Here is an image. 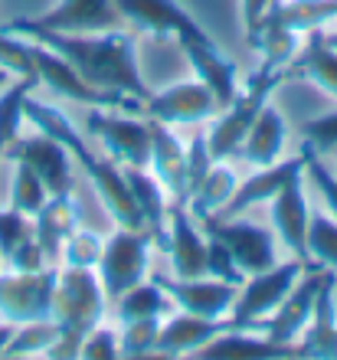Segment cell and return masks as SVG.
Listing matches in <instances>:
<instances>
[{
    "label": "cell",
    "instance_id": "ab89813d",
    "mask_svg": "<svg viewBox=\"0 0 337 360\" xmlns=\"http://www.w3.org/2000/svg\"><path fill=\"white\" fill-rule=\"evenodd\" d=\"M33 236V217L20 210H0V259H7L23 239Z\"/></svg>",
    "mask_w": 337,
    "mask_h": 360
},
{
    "label": "cell",
    "instance_id": "9c48e42d",
    "mask_svg": "<svg viewBox=\"0 0 337 360\" xmlns=\"http://www.w3.org/2000/svg\"><path fill=\"white\" fill-rule=\"evenodd\" d=\"M200 223H203L206 236L220 239V243L233 252L236 266L243 269L246 275H259L279 262V256H275V239H272L269 229L255 226V223L239 219V217H220V213L200 217Z\"/></svg>",
    "mask_w": 337,
    "mask_h": 360
},
{
    "label": "cell",
    "instance_id": "8fae6325",
    "mask_svg": "<svg viewBox=\"0 0 337 360\" xmlns=\"http://www.w3.org/2000/svg\"><path fill=\"white\" fill-rule=\"evenodd\" d=\"M85 128L118 167H148L151 164V128L148 122H138L132 112L105 115L95 108L85 118Z\"/></svg>",
    "mask_w": 337,
    "mask_h": 360
},
{
    "label": "cell",
    "instance_id": "3957f363",
    "mask_svg": "<svg viewBox=\"0 0 337 360\" xmlns=\"http://www.w3.org/2000/svg\"><path fill=\"white\" fill-rule=\"evenodd\" d=\"M105 302H108V295L92 269L66 266V272H59L56 295H53V321L59 324V338L46 357H79L82 338L102 321Z\"/></svg>",
    "mask_w": 337,
    "mask_h": 360
},
{
    "label": "cell",
    "instance_id": "30bf717a",
    "mask_svg": "<svg viewBox=\"0 0 337 360\" xmlns=\"http://www.w3.org/2000/svg\"><path fill=\"white\" fill-rule=\"evenodd\" d=\"M112 4L122 13L125 23H132L141 33H151L158 43H164L167 37H177V43H187V39L213 43V37L190 17L187 7H180L177 0H112Z\"/></svg>",
    "mask_w": 337,
    "mask_h": 360
},
{
    "label": "cell",
    "instance_id": "d590c367",
    "mask_svg": "<svg viewBox=\"0 0 337 360\" xmlns=\"http://www.w3.org/2000/svg\"><path fill=\"white\" fill-rule=\"evenodd\" d=\"M0 69H7L13 79H37V66H33V43H30L27 37H17V33L0 30Z\"/></svg>",
    "mask_w": 337,
    "mask_h": 360
},
{
    "label": "cell",
    "instance_id": "c3c4849f",
    "mask_svg": "<svg viewBox=\"0 0 337 360\" xmlns=\"http://www.w3.org/2000/svg\"><path fill=\"white\" fill-rule=\"evenodd\" d=\"M7 82H10V72H7V69H0V89L7 86Z\"/></svg>",
    "mask_w": 337,
    "mask_h": 360
},
{
    "label": "cell",
    "instance_id": "f546056e",
    "mask_svg": "<svg viewBox=\"0 0 337 360\" xmlns=\"http://www.w3.org/2000/svg\"><path fill=\"white\" fill-rule=\"evenodd\" d=\"M236 171L233 167H226L223 161H216L213 167H210V174H206L203 180H200V187L190 193V217L200 219V217H210V213H220V210L226 207V200L233 197L236 190Z\"/></svg>",
    "mask_w": 337,
    "mask_h": 360
},
{
    "label": "cell",
    "instance_id": "d6a6232c",
    "mask_svg": "<svg viewBox=\"0 0 337 360\" xmlns=\"http://www.w3.org/2000/svg\"><path fill=\"white\" fill-rule=\"evenodd\" d=\"M59 338V324L53 318H43V321H27L17 324V331L10 338L4 357H27V354H49V347L56 344Z\"/></svg>",
    "mask_w": 337,
    "mask_h": 360
},
{
    "label": "cell",
    "instance_id": "9a60e30c",
    "mask_svg": "<svg viewBox=\"0 0 337 360\" xmlns=\"http://www.w3.org/2000/svg\"><path fill=\"white\" fill-rule=\"evenodd\" d=\"M144 115L174 128V124H193L220 115V102L210 92V86L193 79V82H174L164 92H154L144 102Z\"/></svg>",
    "mask_w": 337,
    "mask_h": 360
},
{
    "label": "cell",
    "instance_id": "484cf974",
    "mask_svg": "<svg viewBox=\"0 0 337 360\" xmlns=\"http://www.w3.org/2000/svg\"><path fill=\"white\" fill-rule=\"evenodd\" d=\"M281 76H285V82L308 79V82H314L318 89H324L328 95L337 98V49L331 46L321 30H311L308 46L295 53L288 66H281Z\"/></svg>",
    "mask_w": 337,
    "mask_h": 360
},
{
    "label": "cell",
    "instance_id": "1f68e13d",
    "mask_svg": "<svg viewBox=\"0 0 337 360\" xmlns=\"http://www.w3.org/2000/svg\"><path fill=\"white\" fill-rule=\"evenodd\" d=\"M174 308L170 302V295L160 288L154 278L151 282H138L134 288L118 298V318L122 321H134V318H160V314H167Z\"/></svg>",
    "mask_w": 337,
    "mask_h": 360
},
{
    "label": "cell",
    "instance_id": "ffe728a7",
    "mask_svg": "<svg viewBox=\"0 0 337 360\" xmlns=\"http://www.w3.org/2000/svg\"><path fill=\"white\" fill-rule=\"evenodd\" d=\"M337 272L324 275V282L314 298V311H311L305 331L298 334V357H318V360H337Z\"/></svg>",
    "mask_w": 337,
    "mask_h": 360
},
{
    "label": "cell",
    "instance_id": "f6af8a7d",
    "mask_svg": "<svg viewBox=\"0 0 337 360\" xmlns=\"http://www.w3.org/2000/svg\"><path fill=\"white\" fill-rule=\"evenodd\" d=\"M13 272H37V269H46L49 262H46V256H43V249H39V243H37V236H30V239H23L13 252H10L7 259H4Z\"/></svg>",
    "mask_w": 337,
    "mask_h": 360
},
{
    "label": "cell",
    "instance_id": "603a6c76",
    "mask_svg": "<svg viewBox=\"0 0 337 360\" xmlns=\"http://www.w3.org/2000/svg\"><path fill=\"white\" fill-rule=\"evenodd\" d=\"M197 357L203 360H279V357H298V344H279L272 338H255V331L229 328L216 334L213 341L200 347Z\"/></svg>",
    "mask_w": 337,
    "mask_h": 360
},
{
    "label": "cell",
    "instance_id": "277c9868",
    "mask_svg": "<svg viewBox=\"0 0 337 360\" xmlns=\"http://www.w3.org/2000/svg\"><path fill=\"white\" fill-rule=\"evenodd\" d=\"M281 82H285L281 69L269 66V63H262V66L249 76L246 89L239 92V98H236L226 112H220V118H216L210 134H206V144H210L213 161H229L233 154L243 151V141H246V134H249V128H253V122L259 118V112H262L265 105H269V95L275 92Z\"/></svg>",
    "mask_w": 337,
    "mask_h": 360
},
{
    "label": "cell",
    "instance_id": "7c38bea8",
    "mask_svg": "<svg viewBox=\"0 0 337 360\" xmlns=\"http://www.w3.org/2000/svg\"><path fill=\"white\" fill-rule=\"evenodd\" d=\"M4 158H10L13 164H27L30 171L37 174L46 184L49 197H72L75 180H72V154L49 134H33V138H17L10 144Z\"/></svg>",
    "mask_w": 337,
    "mask_h": 360
},
{
    "label": "cell",
    "instance_id": "ee69618b",
    "mask_svg": "<svg viewBox=\"0 0 337 360\" xmlns=\"http://www.w3.org/2000/svg\"><path fill=\"white\" fill-rule=\"evenodd\" d=\"M213 154H210V144H206L203 134H197L193 141L187 144V180H190V193L200 187V180L210 174L213 167Z\"/></svg>",
    "mask_w": 337,
    "mask_h": 360
},
{
    "label": "cell",
    "instance_id": "7a4b0ae2",
    "mask_svg": "<svg viewBox=\"0 0 337 360\" xmlns=\"http://www.w3.org/2000/svg\"><path fill=\"white\" fill-rule=\"evenodd\" d=\"M23 115H27V122L33 124L37 131L56 138V141L72 154V161L89 174L95 193L102 197L108 217H112L118 226L144 229V217H141L138 203H134V193H132V187H128V180H125V171L112 161V158H98V154L92 151V144L82 141V134L72 128V118H66L56 105L39 102L33 95H30L27 105H23Z\"/></svg>",
    "mask_w": 337,
    "mask_h": 360
},
{
    "label": "cell",
    "instance_id": "7dc6e473",
    "mask_svg": "<svg viewBox=\"0 0 337 360\" xmlns=\"http://www.w3.org/2000/svg\"><path fill=\"white\" fill-rule=\"evenodd\" d=\"M13 331H17V324L13 321H0V357H4V351H7L10 338H13Z\"/></svg>",
    "mask_w": 337,
    "mask_h": 360
},
{
    "label": "cell",
    "instance_id": "f1b7e54d",
    "mask_svg": "<svg viewBox=\"0 0 337 360\" xmlns=\"http://www.w3.org/2000/svg\"><path fill=\"white\" fill-rule=\"evenodd\" d=\"M331 20H337V0H288V4L279 0L265 13L262 23H275V27H285L301 37V33L321 30Z\"/></svg>",
    "mask_w": 337,
    "mask_h": 360
},
{
    "label": "cell",
    "instance_id": "d6986e66",
    "mask_svg": "<svg viewBox=\"0 0 337 360\" xmlns=\"http://www.w3.org/2000/svg\"><path fill=\"white\" fill-rule=\"evenodd\" d=\"M167 256L177 278L206 275V233L197 229L184 203H170L167 210Z\"/></svg>",
    "mask_w": 337,
    "mask_h": 360
},
{
    "label": "cell",
    "instance_id": "e0dca14e",
    "mask_svg": "<svg viewBox=\"0 0 337 360\" xmlns=\"http://www.w3.org/2000/svg\"><path fill=\"white\" fill-rule=\"evenodd\" d=\"M154 282L170 295V302L180 311L200 314V318H226L236 302V285L220 282V278H170V275H154Z\"/></svg>",
    "mask_w": 337,
    "mask_h": 360
},
{
    "label": "cell",
    "instance_id": "6da1fadb",
    "mask_svg": "<svg viewBox=\"0 0 337 360\" xmlns=\"http://www.w3.org/2000/svg\"><path fill=\"white\" fill-rule=\"evenodd\" d=\"M0 30L27 37L33 43L56 49L69 66L102 92H125L148 102L151 89L144 86V76L138 69V37L134 30H108V33H56L30 23V17L10 20Z\"/></svg>",
    "mask_w": 337,
    "mask_h": 360
},
{
    "label": "cell",
    "instance_id": "b9f144b4",
    "mask_svg": "<svg viewBox=\"0 0 337 360\" xmlns=\"http://www.w3.org/2000/svg\"><path fill=\"white\" fill-rule=\"evenodd\" d=\"M301 154H305V171H308V177L314 180V187L321 190V197H324L328 210L334 213V219H337V177L318 161V151H314L311 144H305V151Z\"/></svg>",
    "mask_w": 337,
    "mask_h": 360
},
{
    "label": "cell",
    "instance_id": "4fadbf2b",
    "mask_svg": "<svg viewBox=\"0 0 337 360\" xmlns=\"http://www.w3.org/2000/svg\"><path fill=\"white\" fill-rule=\"evenodd\" d=\"M305 174L285 184V187L269 200L272 203V226L281 236V243L295 252V259L305 262V269H324L321 262H314L308 252V233H311V213H308V200H305Z\"/></svg>",
    "mask_w": 337,
    "mask_h": 360
},
{
    "label": "cell",
    "instance_id": "bcb514c9",
    "mask_svg": "<svg viewBox=\"0 0 337 360\" xmlns=\"http://www.w3.org/2000/svg\"><path fill=\"white\" fill-rule=\"evenodd\" d=\"M279 0H243V27H246V39L253 37L255 30H259V23L265 20V13H269L272 7H275Z\"/></svg>",
    "mask_w": 337,
    "mask_h": 360
},
{
    "label": "cell",
    "instance_id": "8d00e7d4",
    "mask_svg": "<svg viewBox=\"0 0 337 360\" xmlns=\"http://www.w3.org/2000/svg\"><path fill=\"white\" fill-rule=\"evenodd\" d=\"M308 252L314 262L337 272V223L328 217H311L308 233Z\"/></svg>",
    "mask_w": 337,
    "mask_h": 360
},
{
    "label": "cell",
    "instance_id": "5b68a950",
    "mask_svg": "<svg viewBox=\"0 0 337 360\" xmlns=\"http://www.w3.org/2000/svg\"><path fill=\"white\" fill-rule=\"evenodd\" d=\"M301 272H305V262L291 259V262H281V266L275 262L272 269H265L259 275H249L243 282V292L236 295L233 308H229L233 328L262 331V321L281 304V298L291 292V285L298 282Z\"/></svg>",
    "mask_w": 337,
    "mask_h": 360
},
{
    "label": "cell",
    "instance_id": "2e32d148",
    "mask_svg": "<svg viewBox=\"0 0 337 360\" xmlns=\"http://www.w3.org/2000/svg\"><path fill=\"white\" fill-rule=\"evenodd\" d=\"M43 30L56 33H108V30H125L122 13L115 10L112 0H59L49 13L30 17Z\"/></svg>",
    "mask_w": 337,
    "mask_h": 360
},
{
    "label": "cell",
    "instance_id": "7402d4cb",
    "mask_svg": "<svg viewBox=\"0 0 337 360\" xmlns=\"http://www.w3.org/2000/svg\"><path fill=\"white\" fill-rule=\"evenodd\" d=\"M295 174H305V154H298V158H291V161H285V164L275 161V164H269V167H259L249 180L236 184L233 197L226 200V207L220 210V217H243L246 210L259 207V203H269Z\"/></svg>",
    "mask_w": 337,
    "mask_h": 360
},
{
    "label": "cell",
    "instance_id": "83f0119b",
    "mask_svg": "<svg viewBox=\"0 0 337 360\" xmlns=\"http://www.w3.org/2000/svg\"><path fill=\"white\" fill-rule=\"evenodd\" d=\"M285 138H288V124L281 118L272 105H265L259 118L253 122L249 134H246L243 141V154L246 161L255 164V167H269V164L279 161L281 148H285Z\"/></svg>",
    "mask_w": 337,
    "mask_h": 360
},
{
    "label": "cell",
    "instance_id": "4316f807",
    "mask_svg": "<svg viewBox=\"0 0 337 360\" xmlns=\"http://www.w3.org/2000/svg\"><path fill=\"white\" fill-rule=\"evenodd\" d=\"M79 226V213H75L72 197H49L43 203L37 217H33V236H37L43 256L49 266H56L63 256V243L69 239V233Z\"/></svg>",
    "mask_w": 337,
    "mask_h": 360
},
{
    "label": "cell",
    "instance_id": "60d3db41",
    "mask_svg": "<svg viewBox=\"0 0 337 360\" xmlns=\"http://www.w3.org/2000/svg\"><path fill=\"white\" fill-rule=\"evenodd\" d=\"M79 357H89V360H115V357H122V351H118V334L98 321L92 331L82 338Z\"/></svg>",
    "mask_w": 337,
    "mask_h": 360
},
{
    "label": "cell",
    "instance_id": "5bb4252c",
    "mask_svg": "<svg viewBox=\"0 0 337 360\" xmlns=\"http://www.w3.org/2000/svg\"><path fill=\"white\" fill-rule=\"evenodd\" d=\"M328 269H305L298 275V282L291 285V292L281 298V304L262 321V334L279 344H295L298 334L305 331L311 311H314V298L324 282Z\"/></svg>",
    "mask_w": 337,
    "mask_h": 360
},
{
    "label": "cell",
    "instance_id": "d4e9b609",
    "mask_svg": "<svg viewBox=\"0 0 337 360\" xmlns=\"http://www.w3.org/2000/svg\"><path fill=\"white\" fill-rule=\"evenodd\" d=\"M125 180L134 193L141 217H144V229L151 233V246L167 252V190L160 187V180L148 174V167H122Z\"/></svg>",
    "mask_w": 337,
    "mask_h": 360
},
{
    "label": "cell",
    "instance_id": "7bdbcfd3",
    "mask_svg": "<svg viewBox=\"0 0 337 360\" xmlns=\"http://www.w3.org/2000/svg\"><path fill=\"white\" fill-rule=\"evenodd\" d=\"M301 134H305V141H308L318 154L321 151H334L337 148V112L308 118V122L301 124Z\"/></svg>",
    "mask_w": 337,
    "mask_h": 360
},
{
    "label": "cell",
    "instance_id": "4dcf8cb0",
    "mask_svg": "<svg viewBox=\"0 0 337 360\" xmlns=\"http://www.w3.org/2000/svg\"><path fill=\"white\" fill-rule=\"evenodd\" d=\"M37 86H39L37 79H17V82L4 86V92H0V158L20 138V124L27 122L23 105H27L30 92Z\"/></svg>",
    "mask_w": 337,
    "mask_h": 360
},
{
    "label": "cell",
    "instance_id": "ac0fdd59",
    "mask_svg": "<svg viewBox=\"0 0 337 360\" xmlns=\"http://www.w3.org/2000/svg\"><path fill=\"white\" fill-rule=\"evenodd\" d=\"M151 128V164L154 177L160 180V187L167 190L170 203H190V180H187V148L180 144V138L170 131V124L148 118Z\"/></svg>",
    "mask_w": 337,
    "mask_h": 360
},
{
    "label": "cell",
    "instance_id": "f35d334b",
    "mask_svg": "<svg viewBox=\"0 0 337 360\" xmlns=\"http://www.w3.org/2000/svg\"><path fill=\"white\" fill-rule=\"evenodd\" d=\"M206 275H210V278H220V282L236 285V288L246 282V272L236 266L233 252L213 236H206Z\"/></svg>",
    "mask_w": 337,
    "mask_h": 360
},
{
    "label": "cell",
    "instance_id": "ba28073f",
    "mask_svg": "<svg viewBox=\"0 0 337 360\" xmlns=\"http://www.w3.org/2000/svg\"><path fill=\"white\" fill-rule=\"evenodd\" d=\"M56 278V266L37 269V272H13L10 269L7 275H0V318L13 324L53 318Z\"/></svg>",
    "mask_w": 337,
    "mask_h": 360
},
{
    "label": "cell",
    "instance_id": "52a82bcc",
    "mask_svg": "<svg viewBox=\"0 0 337 360\" xmlns=\"http://www.w3.org/2000/svg\"><path fill=\"white\" fill-rule=\"evenodd\" d=\"M148 249H151L148 229H125V226L115 229L112 239L102 246L98 282H102L105 295L112 302H118L128 288L144 282V275H148Z\"/></svg>",
    "mask_w": 337,
    "mask_h": 360
},
{
    "label": "cell",
    "instance_id": "8992f818",
    "mask_svg": "<svg viewBox=\"0 0 337 360\" xmlns=\"http://www.w3.org/2000/svg\"><path fill=\"white\" fill-rule=\"evenodd\" d=\"M30 43H33V39H30ZM33 66H37L39 86L53 89V92L63 95V98H72V102H79V105H92V108H122V112H132V115L144 112V102L132 98V95L102 92V89L89 86L66 59L59 56L56 49L43 46V43H33Z\"/></svg>",
    "mask_w": 337,
    "mask_h": 360
},
{
    "label": "cell",
    "instance_id": "836d02e7",
    "mask_svg": "<svg viewBox=\"0 0 337 360\" xmlns=\"http://www.w3.org/2000/svg\"><path fill=\"white\" fill-rule=\"evenodd\" d=\"M46 200H49L46 184L30 171L27 164L17 161V167H13V180H10V207L20 210V213H27V217H37Z\"/></svg>",
    "mask_w": 337,
    "mask_h": 360
},
{
    "label": "cell",
    "instance_id": "44dd1931",
    "mask_svg": "<svg viewBox=\"0 0 337 360\" xmlns=\"http://www.w3.org/2000/svg\"><path fill=\"white\" fill-rule=\"evenodd\" d=\"M180 49L187 53L190 66L197 72V79L203 86H210V92L216 95V102H220V112H226L229 105L239 98V69H236L233 59H226L220 53V46L213 43H200V39H187V43H180Z\"/></svg>",
    "mask_w": 337,
    "mask_h": 360
},
{
    "label": "cell",
    "instance_id": "cb8c5ba5",
    "mask_svg": "<svg viewBox=\"0 0 337 360\" xmlns=\"http://www.w3.org/2000/svg\"><path fill=\"white\" fill-rule=\"evenodd\" d=\"M233 328L229 318H200V314L180 311L167 324H160L158 334V354L160 357H177V354L200 351L206 341H213L216 334Z\"/></svg>",
    "mask_w": 337,
    "mask_h": 360
},
{
    "label": "cell",
    "instance_id": "e575fe53",
    "mask_svg": "<svg viewBox=\"0 0 337 360\" xmlns=\"http://www.w3.org/2000/svg\"><path fill=\"white\" fill-rule=\"evenodd\" d=\"M125 331L118 334V351L122 357H148L158 354V334H160V318H134V321H122Z\"/></svg>",
    "mask_w": 337,
    "mask_h": 360
},
{
    "label": "cell",
    "instance_id": "74e56055",
    "mask_svg": "<svg viewBox=\"0 0 337 360\" xmlns=\"http://www.w3.org/2000/svg\"><path fill=\"white\" fill-rule=\"evenodd\" d=\"M102 239L95 236L92 229H79L75 226L69 233V239L63 243V259L66 266H79V269H95L98 259H102Z\"/></svg>",
    "mask_w": 337,
    "mask_h": 360
}]
</instances>
